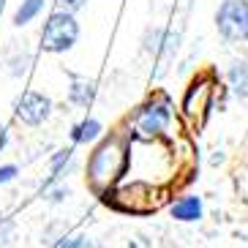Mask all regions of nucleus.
<instances>
[{"mask_svg": "<svg viewBox=\"0 0 248 248\" xmlns=\"http://www.w3.org/2000/svg\"><path fill=\"white\" fill-rule=\"evenodd\" d=\"M68 197V186H46V202L60 204Z\"/></svg>", "mask_w": 248, "mask_h": 248, "instance_id": "obj_14", "label": "nucleus"}, {"mask_svg": "<svg viewBox=\"0 0 248 248\" xmlns=\"http://www.w3.org/2000/svg\"><path fill=\"white\" fill-rule=\"evenodd\" d=\"M88 248H90V246H88Z\"/></svg>", "mask_w": 248, "mask_h": 248, "instance_id": "obj_20", "label": "nucleus"}, {"mask_svg": "<svg viewBox=\"0 0 248 248\" xmlns=\"http://www.w3.org/2000/svg\"><path fill=\"white\" fill-rule=\"evenodd\" d=\"M169 213H172V218L175 221H183V224L199 221L202 218V199L199 197H183V199H177V202L169 207Z\"/></svg>", "mask_w": 248, "mask_h": 248, "instance_id": "obj_6", "label": "nucleus"}, {"mask_svg": "<svg viewBox=\"0 0 248 248\" xmlns=\"http://www.w3.org/2000/svg\"><path fill=\"white\" fill-rule=\"evenodd\" d=\"M3 6H6V0H0V14H3Z\"/></svg>", "mask_w": 248, "mask_h": 248, "instance_id": "obj_19", "label": "nucleus"}, {"mask_svg": "<svg viewBox=\"0 0 248 248\" xmlns=\"http://www.w3.org/2000/svg\"><path fill=\"white\" fill-rule=\"evenodd\" d=\"M6 142H8V128H6V123H0V153H3Z\"/></svg>", "mask_w": 248, "mask_h": 248, "instance_id": "obj_18", "label": "nucleus"}, {"mask_svg": "<svg viewBox=\"0 0 248 248\" xmlns=\"http://www.w3.org/2000/svg\"><path fill=\"white\" fill-rule=\"evenodd\" d=\"M14 240V224L8 218H0V248H8Z\"/></svg>", "mask_w": 248, "mask_h": 248, "instance_id": "obj_13", "label": "nucleus"}, {"mask_svg": "<svg viewBox=\"0 0 248 248\" xmlns=\"http://www.w3.org/2000/svg\"><path fill=\"white\" fill-rule=\"evenodd\" d=\"M169 120H172V112H169V98H161V101H150L147 107H142V112L137 115V131L139 134H161L167 131Z\"/></svg>", "mask_w": 248, "mask_h": 248, "instance_id": "obj_5", "label": "nucleus"}, {"mask_svg": "<svg viewBox=\"0 0 248 248\" xmlns=\"http://www.w3.org/2000/svg\"><path fill=\"white\" fill-rule=\"evenodd\" d=\"M216 30L229 44L248 41V0H224L216 11Z\"/></svg>", "mask_w": 248, "mask_h": 248, "instance_id": "obj_3", "label": "nucleus"}, {"mask_svg": "<svg viewBox=\"0 0 248 248\" xmlns=\"http://www.w3.org/2000/svg\"><path fill=\"white\" fill-rule=\"evenodd\" d=\"M93 98H95V82L74 77L71 85H68V101H71L74 107H90Z\"/></svg>", "mask_w": 248, "mask_h": 248, "instance_id": "obj_7", "label": "nucleus"}, {"mask_svg": "<svg viewBox=\"0 0 248 248\" xmlns=\"http://www.w3.org/2000/svg\"><path fill=\"white\" fill-rule=\"evenodd\" d=\"M71 158H74V147H63V150H58V153L49 158V183L46 186H52L55 180H60L63 177V172L68 169V164H71Z\"/></svg>", "mask_w": 248, "mask_h": 248, "instance_id": "obj_10", "label": "nucleus"}, {"mask_svg": "<svg viewBox=\"0 0 248 248\" xmlns=\"http://www.w3.org/2000/svg\"><path fill=\"white\" fill-rule=\"evenodd\" d=\"M101 131H104V125L95 117H85V120H79L71 128V142L74 145H90V142H95L101 137Z\"/></svg>", "mask_w": 248, "mask_h": 248, "instance_id": "obj_8", "label": "nucleus"}, {"mask_svg": "<svg viewBox=\"0 0 248 248\" xmlns=\"http://www.w3.org/2000/svg\"><path fill=\"white\" fill-rule=\"evenodd\" d=\"M79 38V22L77 16L68 14V11H52L46 16L44 28H41V49L52 52V55H60V52H68Z\"/></svg>", "mask_w": 248, "mask_h": 248, "instance_id": "obj_2", "label": "nucleus"}, {"mask_svg": "<svg viewBox=\"0 0 248 248\" xmlns=\"http://www.w3.org/2000/svg\"><path fill=\"white\" fill-rule=\"evenodd\" d=\"M229 85L234 88V93L246 98L248 95V63H232L229 68Z\"/></svg>", "mask_w": 248, "mask_h": 248, "instance_id": "obj_11", "label": "nucleus"}, {"mask_svg": "<svg viewBox=\"0 0 248 248\" xmlns=\"http://www.w3.org/2000/svg\"><path fill=\"white\" fill-rule=\"evenodd\" d=\"M14 115L25 125H41L52 115V98L38 90H25L14 101Z\"/></svg>", "mask_w": 248, "mask_h": 248, "instance_id": "obj_4", "label": "nucleus"}, {"mask_svg": "<svg viewBox=\"0 0 248 248\" xmlns=\"http://www.w3.org/2000/svg\"><path fill=\"white\" fill-rule=\"evenodd\" d=\"M16 175H19V167H16V164H3V167H0V186L16 180Z\"/></svg>", "mask_w": 248, "mask_h": 248, "instance_id": "obj_15", "label": "nucleus"}, {"mask_svg": "<svg viewBox=\"0 0 248 248\" xmlns=\"http://www.w3.org/2000/svg\"><path fill=\"white\" fill-rule=\"evenodd\" d=\"M85 6H88V0H58V8L60 11H68V14H77Z\"/></svg>", "mask_w": 248, "mask_h": 248, "instance_id": "obj_16", "label": "nucleus"}, {"mask_svg": "<svg viewBox=\"0 0 248 248\" xmlns=\"http://www.w3.org/2000/svg\"><path fill=\"white\" fill-rule=\"evenodd\" d=\"M125 167V147L120 139H104L88 158V177L95 188H107Z\"/></svg>", "mask_w": 248, "mask_h": 248, "instance_id": "obj_1", "label": "nucleus"}, {"mask_svg": "<svg viewBox=\"0 0 248 248\" xmlns=\"http://www.w3.org/2000/svg\"><path fill=\"white\" fill-rule=\"evenodd\" d=\"M55 248H88L85 234H63L60 240H55Z\"/></svg>", "mask_w": 248, "mask_h": 248, "instance_id": "obj_12", "label": "nucleus"}, {"mask_svg": "<svg viewBox=\"0 0 248 248\" xmlns=\"http://www.w3.org/2000/svg\"><path fill=\"white\" fill-rule=\"evenodd\" d=\"M28 63H30V55H25V58H14L11 60V74H14V77H22V74L28 71Z\"/></svg>", "mask_w": 248, "mask_h": 248, "instance_id": "obj_17", "label": "nucleus"}, {"mask_svg": "<svg viewBox=\"0 0 248 248\" xmlns=\"http://www.w3.org/2000/svg\"><path fill=\"white\" fill-rule=\"evenodd\" d=\"M41 11H44V0H22L19 8L14 11V25L16 28H25V25L33 22Z\"/></svg>", "mask_w": 248, "mask_h": 248, "instance_id": "obj_9", "label": "nucleus"}]
</instances>
